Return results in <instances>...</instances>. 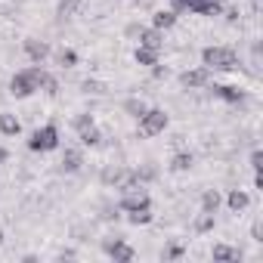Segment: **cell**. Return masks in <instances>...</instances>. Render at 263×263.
Returning <instances> with one entry per match:
<instances>
[{
    "label": "cell",
    "instance_id": "1",
    "mask_svg": "<svg viewBox=\"0 0 263 263\" xmlns=\"http://www.w3.org/2000/svg\"><path fill=\"white\" fill-rule=\"evenodd\" d=\"M41 65H31V68H22V71H16L13 78H10V93L16 96V99H28V96H34L37 90H41Z\"/></svg>",
    "mask_w": 263,
    "mask_h": 263
},
{
    "label": "cell",
    "instance_id": "2",
    "mask_svg": "<svg viewBox=\"0 0 263 263\" xmlns=\"http://www.w3.org/2000/svg\"><path fill=\"white\" fill-rule=\"evenodd\" d=\"M201 65L208 71H235L238 68V56L229 47H204L201 50Z\"/></svg>",
    "mask_w": 263,
    "mask_h": 263
},
{
    "label": "cell",
    "instance_id": "3",
    "mask_svg": "<svg viewBox=\"0 0 263 263\" xmlns=\"http://www.w3.org/2000/svg\"><path fill=\"white\" fill-rule=\"evenodd\" d=\"M28 149L31 152H53V149H59V127L56 124L37 127L31 134V140H28Z\"/></svg>",
    "mask_w": 263,
    "mask_h": 263
},
{
    "label": "cell",
    "instance_id": "4",
    "mask_svg": "<svg viewBox=\"0 0 263 263\" xmlns=\"http://www.w3.org/2000/svg\"><path fill=\"white\" fill-rule=\"evenodd\" d=\"M164 127H167L164 108H146L140 115V137H158V134H164Z\"/></svg>",
    "mask_w": 263,
    "mask_h": 263
},
{
    "label": "cell",
    "instance_id": "5",
    "mask_svg": "<svg viewBox=\"0 0 263 263\" xmlns=\"http://www.w3.org/2000/svg\"><path fill=\"white\" fill-rule=\"evenodd\" d=\"M195 13V16H220L223 13V4L220 0H174V13Z\"/></svg>",
    "mask_w": 263,
    "mask_h": 263
},
{
    "label": "cell",
    "instance_id": "6",
    "mask_svg": "<svg viewBox=\"0 0 263 263\" xmlns=\"http://www.w3.org/2000/svg\"><path fill=\"white\" fill-rule=\"evenodd\" d=\"M102 251H105L115 263H130V260H137V251L130 248L124 238H118V235H115V238H105V241H102Z\"/></svg>",
    "mask_w": 263,
    "mask_h": 263
},
{
    "label": "cell",
    "instance_id": "7",
    "mask_svg": "<svg viewBox=\"0 0 263 263\" xmlns=\"http://www.w3.org/2000/svg\"><path fill=\"white\" fill-rule=\"evenodd\" d=\"M152 208V198H149V192L140 186V189H127L124 195H121V211H149Z\"/></svg>",
    "mask_w": 263,
    "mask_h": 263
},
{
    "label": "cell",
    "instance_id": "8",
    "mask_svg": "<svg viewBox=\"0 0 263 263\" xmlns=\"http://www.w3.org/2000/svg\"><path fill=\"white\" fill-rule=\"evenodd\" d=\"M180 84L183 87H189V90H195V87H208L211 84V71L201 65V68H192V71H183L180 74Z\"/></svg>",
    "mask_w": 263,
    "mask_h": 263
},
{
    "label": "cell",
    "instance_id": "9",
    "mask_svg": "<svg viewBox=\"0 0 263 263\" xmlns=\"http://www.w3.org/2000/svg\"><path fill=\"white\" fill-rule=\"evenodd\" d=\"M214 96H217V99H223V102H229V105L245 102V90H241V87H235V84H217V87H214Z\"/></svg>",
    "mask_w": 263,
    "mask_h": 263
},
{
    "label": "cell",
    "instance_id": "10",
    "mask_svg": "<svg viewBox=\"0 0 263 263\" xmlns=\"http://www.w3.org/2000/svg\"><path fill=\"white\" fill-rule=\"evenodd\" d=\"M0 134L4 137H19L22 134V121L10 111H0Z\"/></svg>",
    "mask_w": 263,
    "mask_h": 263
},
{
    "label": "cell",
    "instance_id": "11",
    "mask_svg": "<svg viewBox=\"0 0 263 263\" xmlns=\"http://www.w3.org/2000/svg\"><path fill=\"white\" fill-rule=\"evenodd\" d=\"M137 34H140V47L161 50V44H164V31H158V28H140Z\"/></svg>",
    "mask_w": 263,
    "mask_h": 263
},
{
    "label": "cell",
    "instance_id": "12",
    "mask_svg": "<svg viewBox=\"0 0 263 263\" xmlns=\"http://www.w3.org/2000/svg\"><path fill=\"white\" fill-rule=\"evenodd\" d=\"M25 53H28V59H31V62H37V65H41V62L50 56V47H47L44 41H34V37H28V41H25Z\"/></svg>",
    "mask_w": 263,
    "mask_h": 263
},
{
    "label": "cell",
    "instance_id": "13",
    "mask_svg": "<svg viewBox=\"0 0 263 263\" xmlns=\"http://www.w3.org/2000/svg\"><path fill=\"white\" fill-rule=\"evenodd\" d=\"M174 25H177V13L174 10H158L152 16V28H158V31H171Z\"/></svg>",
    "mask_w": 263,
    "mask_h": 263
},
{
    "label": "cell",
    "instance_id": "14",
    "mask_svg": "<svg viewBox=\"0 0 263 263\" xmlns=\"http://www.w3.org/2000/svg\"><path fill=\"white\" fill-rule=\"evenodd\" d=\"M158 56H161V50H152V47H137V53H134L137 65H146V68L158 65Z\"/></svg>",
    "mask_w": 263,
    "mask_h": 263
},
{
    "label": "cell",
    "instance_id": "15",
    "mask_svg": "<svg viewBox=\"0 0 263 263\" xmlns=\"http://www.w3.org/2000/svg\"><path fill=\"white\" fill-rule=\"evenodd\" d=\"M226 204H229V211L238 214V211H245V208L251 204V195H248L245 189H232V192L226 195Z\"/></svg>",
    "mask_w": 263,
    "mask_h": 263
},
{
    "label": "cell",
    "instance_id": "16",
    "mask_svg": "<svg viewBox=\"0 0 263 263\" xmlns=\"http://www.w3.org/2000/svg\"><path fill=\"white\" fill-rule=\"evenodd\" d=\"M81 164H84L81 152H78V149H65V155H62V171H65V174H78Z\"/></svg>",
    "mask_w": 263,
    "mask_h": 263
},
{
    "label": "cell",
    "instance_id": "17",
    "mask_svg": "<svg viewBox=\"0 0 263 263\" xmlns=\"http://www.w3.org/2000/svg\"><path fill=\"white\" fill-rule=\"evenodd\" d=\"M211 257H214V260H220V263H235V260H241V254H238L235 248H229V245H214Z\"/></svg>",
    "mask_w": 263,
    "mask_h": 263
},
{
    "label": "cell",
    "instance_id": "18",
    "mask_svg": "<svg viewBox=\"0 0 263 263\" xmlns=\"http://www.w3.org/2000/svg\"><path fill=\"white\" fill-rule=\"evenodd\" d=\"M192 152H177L174 158H171V171H177V174H183V171H189L192 167Z\"/></svg>",
    "mask_w": 263,
    "mask_h": 263
},
{
    "label": "cell",
    "instance_id": "19",
    "mask_svg": "<svg viewBox=\"0 0 263 263\" xmlns=\"http://www.w3.org/2000/svg\"><path fill=\"white\" fill-rule=\"evenodd\" d=\"M78 137H81V146H99L102 143V134L96 130V124L87 127V130H78Z\"/></svg>",
    "mask_w": 263,
    "mask_h": 263
},
{
    "label": "cell",
    "instance_id": "20",
    "mask_svg": "<svg viewBox=\"0 0 263 263\" xmlns=\"http://www.w3.org/2000/svg\"><path fill=\"white\" fill-rule=\"evenodd\" d=\"M41 90H44L47 96H56V93H59V81H56L50 71H41Z\"/></svg>",
    "mask_w": 263,
    "mask_h": 263
},
{
    "label": "cell",
    "instance_id": "21",
    "mask_svg": "<svg viewBox=\"0 0 263 263\" xmlns=\"http://www.w3.org/2000/svg\"><path fill=\"white\" fill-rule=\"evenodd\" d=\"M217 208H220V195H217V192H204V198H201V214H217Z\"/></svg>",
    "mask_w": 263,
    "mask_h": 263
},
{
    "label": "cell",
    "instance_id": "22",
    "mask_svg": "<svg viewBox=\"0 0 263 263\" xmlns=\"http://www.w3.org/2000/svg\"><path fill=\"white\" fill-rule=\"evenodd\" d=\"M127 220L134 223V226H146V223H152V208L149 211H130Z\"/></svg>",
    "mask_w": 263,
    "mask_h": 263
},
{
    "label": "cell",
    "instance_id": "23",
    "mask_svg": "<svg viewBox=\"0 0 263 263\" xmlns=\"http://www.w3.org/2000/svg\"><path fill=\"white\" fill-rule=\"evenodd\" d=\"M146 108H149V105H146L143 99H127V102H124V111H130L134 118H140V115H143Z\"/></svg>",
    "mask_w": 263,
    "mask_h": 263
},
{
    "label": "cell",
    "instance_id": "24",
    "mask_svg": "<svg viewBox=\"0 0 263 263\" xmlns=\"http://www.w3.org/2000/svg\"><path fill=\"white\" fill-rule=\"evenodd\" d=\"M78 7H81V0H59V16H74Z\"/></svg>",
    "mask_w": 263,
    "mask_h": 263
},
{
    "label": "cell",
    "instance_id": "25",
    "mask_svg": "<svg viewBox=\"0 0 263 263\" xmlns=\"http://www.w3.org/2000/svg\"><path fill=\"white\" fill-rule=\"evenodd\" d=\"M59 62H62L65 68H71V65H78V53H74V50H62V53H59Z\"/></svg>",
    "mask_w": 263,
    "mask_h": 263
},
{
    "label": "cell",
    "instance_id": "26",
    "mask_svg": "<svg viewBox=\"0 0 263 263\" xmlns=\"http://www.w3.org/2000/svg\"><path fill=\"white\" fill-rule=\"evenodd\" d=\"M96 121H93V115H78L74 118V130H87V127H93Z\"/></svg>",
    "mask_w": 263,
    "mask_h": 263
},
{
    "label": "cell",
    "instance_id": "27",
    "mask_svg": "<svg viewBox=\"0 0 263 263\" xmlns=\"http://www.w3.org/2000/svg\"><path fill=\"white\" fill-rule=\"evenodd\" d=\"M251 167H254V174H260V167H263V152L260 149L251 152Z\"/></svg>",
    "mask_w": 263,
    "mask_h": 263
},
{
    "label": "cell",
    "instance_id": "28",
    "mask_svg": "<svg viewBox=\"0 0 263 263\" xmlns=\"http://www.w3.org/2000/svg\"><path fill=\"white\" fill-rule=\"evenodd\" d=\"M198 232H208V229H214V214H204L201 220H198V226H195Z\"/></svg>",
    "mask_w": 263,
    "mask_h": 263
},
{
    "label": "cell",
    "instance_id": "29",
    "mask_svg": "<svg viewBox=\"0 0 263 263\" xmlns=\"http://www.w3.org/2000/svg\"><path fill=\"white\" fill-rule=\"evenodd\" d=\"M164 257H167V260H180V257H183V245H171Z\"/></svg>",
    "mask_w": 263,
    "mask_h": 263
},
{
    "label": "cell",
    "instance_id": "30",
    "mask_svg": "<svg viewBox=\"0 0 263 263\" xmlns=\"http://www.w3.org/2000/svg\"><path fill=\"white\" fill-rule=\"evenodd\" d=\"M152 74H155V78H164V74H167V68H161V65H152Z\"/></svg>",
    "mask_w": 263,
    "mask_h": 263
},
{
    "label": "cell",
    "instance_id": "31",
    "mask_svg": "<svg viewBox=\"0 0 263 263\" xmlns=\"http://www.w3.org/2000/svg\"><path fill=\"white\" fill-rule=\"evenodd\" d=\"M7 158H10V152H7V149H4V146H0V164H4V161H7Z\"/></svg>",
    "mask_w": 263,
    "mask_h": 263
},
{
    "label": "cell",
    "instance_id": "32",
    "mask_svg": "<svg viewBox=\"0 0 263 263\" xmlns=\"http://www.w3.org/2000/svg\"><path fill=\"white\" fill-rule=\"evenodd\" d=\"M0 245H4V229H0Z\"/></svg>",
    "mask_w": 263,
    "mask_h": 263
}]
</instances>
